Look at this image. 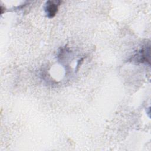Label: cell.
I'll return each mask as SVG.
<instances>
[{
    "mask_svg": "<svg viewBox=\"0 0 151 151\" xmlns=\"http://www.w3.org/2000/svg\"><path fill=\"white\" fill-rule=\"evenodd\" d=\"M60 2L59 1L54 2L51 1H48L46 2L45 11L48 18H52L55 15L58 11V6L60 5L58 3Z\"/></svg>",
    "mask_w": 151,
    "mask_h": 151,
    "instance_id": "cell-1",
    "label": "cell"
}]
</instances>
